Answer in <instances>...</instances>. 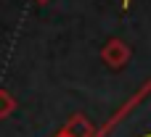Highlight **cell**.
<instances>
[{"label":"cell","mask_w":151,"mask_h":137,"mask_svg":"<svg viewBox=\"0 0 151 137\" xmlns=\"http://www.w3.org/2000/svg\"><path fill=\"white\" fill-rule=\"evenodd\" d=\"M98 137H151V79L98 129Z\"/></svg>","instance_id":"cell-1"},{"label":"cell","mask_w":151,"mask_h":137,"mask_svg":"<svg viewBox=\"0 0 151 137\" xmlns=\"http://www.w3.org/2000/svg\"><path fill=\"white\" fill-rule=\"evenodd\" d=\"M130 58H133V50H130V45H127L125 40H119V37H111V40L101 48V61H104L109 69H125V66L130 63Z\"/></svg>","instance_id":"cell-2"},{"label":"cell","mask_w":151,"mask_h":137,"mask_svg":"<svg viewBox=\"0 0 151 137\" xmlns=\"http://www.w3.org/2000/svg\"><path fill=\"white\" fill-rule=\"evenodd\" d=\"M61 132L66 137H98V129L93 127V121L85 114H74L66 119V124L61 127Z\"/></svg>","instance_id":"cell-3"},{"label":"cell","mask_w":151,"mask_h":137,"mask_svg":"<svg viewBox=\"0 0 151 137\" xmlns=\"http://www.w3.org/2000/svg\"><path fill=\"white\" fill-rule=\"evenodd\" d=\"M13 111H16V100H13V95L3 87V90H0V119H8Z\"/></svg>","instance_id":"cell-4"},{"label":"cell","mask_w":151,"mask_h":137,"mask_svg":"<svg viewBox=\"0 0 151 137\" xmlns=\"http://www.w3.org/2000/svg\"><path fill=\"white\" fill-rule=\"evenodd\" d=\"M35 3H37V5H48L50 0H35Z\"/></svg>","instance_id":"cell-5"},{"label":"cell","mask_w":151,"mask_h":137,"mask_svg":"<svg viewBox=\"0 0 151 137\" xmlns=\"http://www.w3.org/2000/svg\"><path fill=\"white\" fill-rule=\"evenodd\" d=\"M53 137H66V135H64V132H61V129H58V132H56V135H53Z\"/></svg>","instance_id":"cell-6"},{"label":"cell","mask_w":151,"mask_h":137,"mask_svg":"<svg viewBox=\"0 0 151 137\" xmlns=\"http://www.w3.org/2000/svg\"><path fill=\"white\" fill-rule=\"evenodd\" d=\"M122 5H125V8H127V5H130V0H125V3H122Z\"/></svg>","instance_id":"cell-7"}]
</instances>
